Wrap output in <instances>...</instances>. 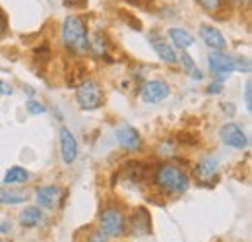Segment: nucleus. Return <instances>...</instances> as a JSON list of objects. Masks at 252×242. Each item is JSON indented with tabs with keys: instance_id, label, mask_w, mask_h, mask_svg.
Here are the masks:
<instances>
[{
	"instance_id": "obj_1",
	"label": "nucleus",
	"mask_w": 252,
	"mask_h": 242,
	"mask_svg": "<svg viewBox=\"0 0 252 242\" xmlns=\"http://www.w3.org/2000/svg\"><path fill=\"white\" fill-rule=\"evenodd\" d=\"M152 184L163 196H181L190 188V177L181 165L163 161L154 169Z\"/></svg>"
},
{
	"instance_id": "obj_2",
	"label": "nucleus",
	"mask_w": 252,
	"mask_h": 242,
	"mask_svg": "<svg viewBox=\"0 0 252 242\" xmlns=\"http://www.w3.org/2000/svg\"><path fill=\"white\" fill-rule=\"evenodd\" d=\"M61 39H63L64 49L68 53H74V55L88 53V49H90V30H88L86 20L78 14L66 16L63 22V28H61Z\"/></svg>"
},
{
	"instance_id": "obj_3",
	"label": "nucleus",
	"mask_w": 252,
	"mask_h": 242,
	"mask_svg": "<svg viewBox=\"0 0 252 242\" xmlns=\"http://www.w3.org/2000/svg\"><path fill=\"white\" fill-rule=\"evenodd\" d=\"M126 213L121 206H105L99 213V231L107 239H121L126 235Z\"/></svg>"
},
{
	"instance_id": "obj_4",
	"label": "nucleus",
	"mask_w": 252,
	"mask_h": 242,
	"mask_svg": "<svg viewBox=\"0 0 252 242\" xmlns=\"http://www.w3.org/2000/svg\"><path fill=\"white\" fill-rule=\"evenodd\" d=\"M208 66L212 74L220 76V80L227 78L233 72H251V60L243 57H231L227 53H212L208 59Z\"/></svg>"
},
{
	"instance_id": "obj_5",
	"label": "nucleus",
	"mask_w": 252,
	"mask_h": 242,
	"mask_svg": "<svg viewBox=\"0 0 252 242\" xmlns=\"http://www.w3.org/2000/svg\"><path fill=\"white\" fill-rule=\"evenodd\" d=\"M105 101L101 86L95 80H84L76 90V103L82 111H97Z\"/></svg>"
},
{
	"instance_id": "obj_6",
	"label": "nucleus",
	"mask_w": 252,
	"mask_h": 242,
	"mask_svg": "<svg viewBox=\"0 0 252 242\" xmlns=\"http://www.w3.org/2000/svg\"><path fill=\"white\" fill-rule=\"evenodd\" d=\"M220 140L223 142V146L233 148V150H245L249 146V136L243 130V126L237 122H227L221 126Z\"/></svg>"
},
{
	"instance_id": "obj_7",
	"label": "nucleus",
	"mask_w": 252,
	"mask_h": 242,
	"mask_svg": "<svg viewBox=\"0 0 252 242\" xmlns=\"http://www.w3.org/2000/svg\"><path fill=\"white\" fill-rule=\"evenodd\" d=\"M117 142H119V146L125 150L126 153H140L142 151V146H144V140H142V136H140V132L132 126V124H121L119 128H117Z\"/></svg>"
},
{
	"instance_id": "obj_8",
	"label": "nucleus",
	"mask_w": 252,
	"mask_h": 242,
	"mask_svg": "<svg viewBox=\"0 0 252 242\" xmlns=\"http://www.w3.org/2000/svg\"><path fill=\"white\" fill-rule=\"evenodd\" d=\"M169 95H171V88L163 80H150L140 90V99L146 105H158L161 101L169 99Z\"/></svg>"
},
{
	"instance_id": "obj_9",
	"label": "nucleus",
	"mask_w": 252,
	"mask_h": 242,
	"mask_svg": "<svg viewBox=\"0 0 252 242\" xmlns=\"http://www.w3.org/2000/svg\"><path fill=\"white\" fill-rule=\"evenodd\" d=\"M59 140H61V157H63L64 165H72L78 159V140L72 134L70 128L63 126L59 130Z\"/></svg>"
},
{
	"instance_id": "obj_10",
	"label": "nucleus",
	"mask_w": 252,
	"mask_h": 242,
	"mask_svg": "<svg viewBox=\"0 0 252 242\" xmlns=\"http://www.w3.org/2000/svg\"><path fill=\"white\" fill-rule=\"evenodd\" d=\"M61 196H63V190L53 184L35 188V202H37V208L41 210H55L61 202Z\"/></svg>"
},
{
	"instance_id": "obj_11",
	"label": "nucleus",
	"mask_w": 252,
	"mask_h": 242,
	"mask_svg": "<svg viewBox=\"0 0 252 242\" xmlns=\"http://www.w3.org/2000/svg\"><path fill=\"white\" fill-rule=\"evenodd\" d=\"M150 227H152V219H150V213L146 210H136L130 215V219H126V233H130L134 237L148 235L152 231Z\"/></svg>"
},
{
	"instance_id": "obj_12",
	"label": "nucleus",
	"mask_w": 252,
	"mask_h": 242,
	"mask_svg": "<svg viewBox=\"0 0 252 242\" xmlns=\"http://www.w3.org/2000/svg\"><path fill=\"white\" fill-rule=\"evenodd\" d=\"M148 41H150L152 49L156 51V55H158L165 64H177V53H175V49L171 47V43H167V41L163 39L161 33L152 31V33L148 35Z\"/></svg>"
},
{
	"instance_id": "obj_13",
	"label": "nucleus",
	"mask_w": 252,
	"mask_h": 242,
	"mask_svg": "<svg viewBox=\"0 0 252 242\" xmlns=\"http://www.w3.org/2000/svg\"><path fill=\"white\" fill-rule=\"evenodd\" d=\"M220 171V163H218V157L214 155H206L204 159H200L194 167V177L196 181L200 182H210L212 179H216Z\"/></svg>"
},
{
	"instance_id": "obj_14",
	"label": "nucleus",
	"mask_w": 252,
	"mask_h": 242,
	"mask_svg": "<svg viewBox=\"0 0 252 242\" xmlns=\"http://www.w3.org/2000/svg\"><path fill=\"white\" fill-rule=\"evenodd\" d=\"M200 37H202V41L206 43V47H210L214 53H223L225 47H227V39H225L223 33H221L218 28H214V26H202V28H200Z\"/></svg>"
},
{
	"instance_id": "obj_15",
	"label": "nucleus",
	"mask_w": 252,
	"mask_h": 242,
	"mask_svg": "<svg viewBox=\"0 0 252 242\" xmlns=\"http://www.w3.org/2000/svg\"><path fill=\"white\" fill-rule=\"evenodd\" d=\"M28 200H30L28 192L14 190L10 186H0V206H20L26 204Z\"/></svg>"
},
{
	"instance_id": "obj_16",
	"label": "nucleus",
	"mask_w": 252,
	"mask_h": 242,
	"mask_svg": "<svg viewBox=\"0 0 252 242\" xmlns=\"http://www.w3.org/2000/svg\"><path fill=\"white\" fill-rule=\"evenodd\" d=\"M30 181V171L28 169H24V167H20V165H16V167H10L8 171H6V175H4V186H10V188H14V186H24V184H28Z\"/></svg>"
},
{
	"instance_id": "obj_17",
	"label": "nucleus",
	"mask_w": 252,
	"mask_h": 242,
	"mask_svg": "<svg viewBox=\"0 0 252 242\" xmlns=\"http://www.w3.org/2000/svg\"><path fill=\"white\" fill-rule=\"evenodd\" d=\"M18 221H20V225L24 229H35L43 221V210L37 208V206H28L24 212L20 213Z\"/></svg>"
},
{
	"instance_id": "obj_18",
	"label": "nucleus",
	"mask_w": 252,
	"mask_h": 242,
	"mask_svg": "<svg viewBox=\"0 0 252 242\" xmlns=\"http://www.w3.org/2000/svg\"><path fill=\"white\" fill-rule=\"evenodd\" d=\"M169 39H171V43H175L181 51H189L190 47L194 45L192 33H189V31L183 30V28H171V30H169Z\"/></svg>"
},
{
	"instance_id": "obj_19",
	"label": "nucleus",
	"mask_w": 252,
	"mask_h": 242,
	"mask_svg": "<svg viewBox=\"0 0 252 242\" xmlns=\"http://www.w3.org/2000/svg\"><path fill=\"white\" fill-rule=\"evenodd\" d=\"M88 51L94 55L95 59H103L107 55V51H109V39L101 31L95 33L94 37H90V49Z\"/></svg>"
},
{
	"instance_id": "obj_20",
	"label": "nucleus",
	"mask_w": 252,
	"mask_h": 242,
	"mask_svg": "<svg viewBox=\"0 0 252 242\" xmlns=\"http://www.w3.org/2000/svg\"><path fill=\"white\" fill-rule=\"evenodd\" d=\"M196 2L206 14H220L227 4V0H196Z\"/></svg>"
},
{
	"instance_id": "obj_21",
	"label": "nucleus",
	"mask_w": 252,
	"mask_h": 242,
	"mask_svg": "<svg viewBox=\"0 0 252 242\" xmlns=\"http://www.w3.org/2000/svg\"><path fill=\"white\" fill-rule=\"evenodd\" d=\"M26 109H28V113L33 115V117H39V115H45L47 113V105L41 103V101H35V99H30L26 103Z\"/></svg>"
},
{
	"instance_id": "obj_22",
	"label": "nucleus",
	"mask_w": 252,
	"mask_h": 242,
	"mask_svg": "<svg viewBox=\"0 0 252 242\" xmlns=\"http://www.w3.org/2000/svg\"><path fill=\"white\" fill-rule=\"evenodd\" d=\"M177 62H181V66H183V68H185L189 74L194 70V68H196V64H194V60L190 59V55L187 53V51H181V53L177 55Z\"/></svg>"
},
{
	"instance_id": "obj_23",
	"label": "nucleus",
	"mask_w": 252,
	"mask_h": 242,
	"mask_svg": "<svg viewBox=\"0 0 252 242\" xmlns=\"http://www.w3.org/2000/svg\"><path fill=\"white\" fill-rule=\"evenodd\" d=\"M84 242H109V239H107L99 229H90V231H86Z\"/></svg>"
},
{
	"instance_id": "obj_24",
	"label": "nucleus",
	"mask_w": 252,
	"mask_h": 242,
	"mask_svg": "<svg viewBox=\"0 0 252 242\" xmlns=\"http://www.w3.org/2000/svg\"><path fill=\"white\" fill-rule=\"evenodd\" d=\"M245 109L252 113V82L251 80H247V84H245Z\"/></svg>"
},
{
	"instance_id": "obj_25",
	"label": "nucleus",
	"mask_w": 252,
	"mask_h": 242,
	"mask_svg": "<svg viewBox=\"0 0 252 242\" xmlns=\"http://www.w3.org/2000/svg\"><path fill=\"white\" fill-rule=\"evenodd\" d=\"M221 91H223V80H218V82H214V84L208 86V93L210 95H218Z\"/></svg>"
},
{
	"instance_id": "obj_26",
	"label": "nucleus",
	"mask_w": 252,
	"mask_h": 242,
	"mask_svg": "<svg viewBox=\"0 0 252 242\" xmlns=\"http://www.w3.org/2000/svg\"><path fill=\"white\" fill-rule=\"evenodd\" d=\"M0 95H4V97L14 95V88H12V84H8V82L0 80Z\"/></svg>"
},
{
	"instance_id": "obj_27",
	"label": "nucleus",
	"mask_w": 252,
	"mask_h": 242,
	"mask_svg": "<svg viewBox=\"0 0 252 242\" xmlns=\"http://www.w3.org/2000/svg\"><path fill=\"white\" fill-rule=\"evenodd\" d=\"M10 231H12V221L10 219L0 221V235H8Z\"/></svg>"
},
{
	"instance_id": "obj_28",
	"label": "nucleus",
	"mask_w": 252,
	"mask_h": 242,
	"mask_svg": "<svg viewBox=\"0 0 252 242\" xmlns=\"http://www.w3.org/2000/svg\"><path fill=\"white\" fill-rule=\"evenodd\" d=\"M190 78H192V80H198V82H200V80H204V74H202V72H200L198 68H194V70L190 72Z\"/></svg>"
},
{
	"instance_id": "obj_29",
	"label": "nucleus",
	"mask_w": 252,
	"mask_h": 242,
	"mask_svg": "<svg viewBox=\"0 0 252 242\" xmlns=\"http://www.w3.org/2000/svg\"><path fill=\"white\" fill-rule=\"evenodd\" d=\"M66 4H72V6H76V4H80V2H84V0H64Z\"/></svg>"
},
{
	"instance_id": "obj_30",
	"label": "nucleus",
	"mask_w": 252,
	"mask_h": 242,
	"mask_svg": "<svg viewBox=\"0 0 252 242\" xmlns=\"http://www.w3.org/2000/svg\"><path fill=\"white\" fill-rule=\"evenodd\" d=\"M2 33H4V20L0 18V37H2Z\"/></svg>"
},
{
	"instance_id": "obj_31",
	"label": "nucleus",
	"mask_w": 252,
	"mask_h": 242,
	"mask_svg": "<svg viewBox=\"0 0 252 242\" xmlns=\"http://www.w3.org/2000/svg\"><path fill=\"white\" fill-rule=\"evenodd\" d=\"M235 2H249V0H235Z\"/></svg>"
},
{
	"instance_id": "obj_32",
	"label": "nucleus",
	"mask_w": 252,
	"mask_h": 242,
	"mask_svg": "<svg viewBox=\"0 0 252 242\" xmlns=\"http://www.w3.org/2000/svg\"><path fill=\"white\" fill-rule=\"evenodd\" d=\"M0 242H8V241H4V239H0Z\"/></svg>"
}]
</instances>
